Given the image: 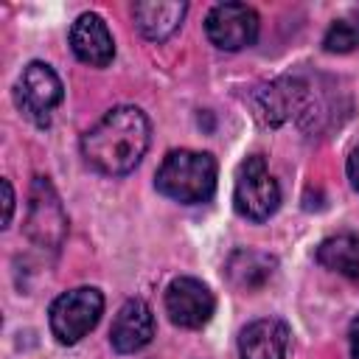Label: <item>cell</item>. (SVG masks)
<instances>
[{"instance_id":"1","label":"cell","mask_w":359,"mask_h":359,"mask_svg":"<svg viewBox=\"0 0 359 359\" xmlns=\"http://www.w3.org/2000/svg\"><path fill=\"white\" fill-rule=\"evenodd\" d=\"M151 137V126L143 109L137 107H115L109 109L84 137L81 154L93 168L109 177L129 174L146 154Z\"/></svg>"},{"instance_id":"2","label":"cell","mask_w":359,"mask_h":359,"mask_svg":"<svg viewBox=\"0 0 359 359\" xmlns=\"http://www.w3.org/2000/svg\"><path fill=\"white\" fill-rule=\"evenodd\" d=\"M157 191L185 205L208 202L216 191V160L208 151H168L157 168Z\"/></svg>"},{"instance_id":"3","label":"cell","mask_w":359,"mask_h":359,"mask_svg":"<svg viewBox=\"0 0 359 359\" xmlns=\"http://www.w3.org/2000/svg\"><path fill=\"white\" fill-rule=\"evenodd\" d=\"M104 311V294L95 286H79L59 294L50 306V331L59 342L73 345L95 328Z\"/></svg>"},{"instance_id":"4","label":"cell","mask_w":359,"mask_h":359,"mask_svg":"<svg viewBox=\"0 0 359 359\" xmlns=\"http://www.w3.org/2000/svg\"><path fill=\"white\" fill-rule=\"evenodd\" d=\"M236 210L252 222L269 219L280 205V188L272 180L266 163L261 154H250L236 174V191H233Z\"/></svg>"},{"instance_id":"5","label":"cell","mask_w":359,"mask_h":359,"mask_svg":"<svg viewBox=\"0 0 359 359\" xmlns=\"http://www.w3.org/2000/svg\"><path fill=\"white\" fill-rule=\"evenodd\" d=\"M25 233L34 244L56 250L62 247L67 236V213L59 202V194L45 177H34L31 194H28V219H25Z\"/></svg>"},{"instance_id":"6","label":"cell","mask_w":359,"mask_h":359,"mask_svg":"<svg viewBox=\"0 0 359 359\" xmlns=\"http://www.w3.org/2000/svg\"><path fill=\"white\" fill-rule=\"evenodd\" d=\"M62 95H65L62 81L50 65H45V62L25 65V70L20 73V81H17V104L31 121L45 126L50 121V112L62 101Z\"/></svg>"},{"instance_id":"7","label":"cell","mask_w":359,"mask_h":359,"mask_svg":"<svg viewBox=\"0 0 359 359\" xmlns=\"http://www.w3.org/2000/svg\"><path fill=\"white\" fill-rule=\"evenodd\" d=\"M208 39L222 50H241L258 36V14L244 3H219L205 20Z\"/></svg>"},{"instance_id":"8","label":"cell","mask_w":359,"mask_h":359,"mask_svg":"<svg viewBox=\"0 0 359 359\" xmlns=\"http://www.w3.org/2000/svg\"><path fill=\"white\" fill-rule=\"evenodd\" d=\"M213 292L196 278H177L165 289V311L180 328H202L213 317Z\"/></svg>"},{"instance_id":"9","label":"cell","mask_w":359,"mask_h":359,"mask_svg":"<svg viewBox=\"0 0 359 359\" xmlns=\"http://www.w3.org/2000/svg\"><path fill=\"white\" fill-rule=\"evenodd\" d=\"M151 337H154V314L149 303H143L140 297L126 300L112 320V331H109L112 348L118 353H135L146 348Z\"/></svg>"},{"instance_id":"10","label":"cell","mask_w":359,"mask_h":359,"mask_svg":"<svg viewBox=\"0 0 359 359\" xmlns=\"http://www.w3.org/2000/svg\"><path fill=\"white\" fill-rule=\"evenodd\" d=\"M70 48L73 53L93 67H107L115 56V42L107 22L98 14H81L70 28Z\"/></svg>"},{"instance_id":"11","label":"cell","mask_w":359,"mask_h":359,"mask_svg":"<svg viewBox=\"0 0 359 359\" xmlns=\"http://www.w3.org/2000/svg\"><path fill=\"white\" fill-rule=\"evenodd\" d=\"M241 359H286L289 325L272 317L250 323L238 337Z\"/></svg>"},{"instance_id":"12","label":"cell","mask_w":359,"mask_h":359,"mask_svg":"<svg viewBox=\"0 0 359 359\" xmlns=\"http://www.w3.org/2000/svg\"><path fill=\"white\" fill-rule=\"evenodd\" d=\"M185 11H188L185 3H135L132 6L137 31L151 42L168 39L180 28Z\"/></svg>"},{"instance_id":"13","label":"cell","mask_w":359,"mask_h":359,"mask_svg":"<svg viewBox=\"0 0 359 359\" xmlns=\"http://www.w3.org/2000/svg\"><path fill=\"white\" fill-rule=\"evenodd\" d=\"M317 261L359 286V233H339L317 247Z\"/></svg>"},{"instance_id":"14","label":"cell","mask_w":359,"mask_h":359,"mask_svg":"<svg viewBox=\"0 0 359 359\" xmlns=\"http://www.w3.org/2000/svg\"><path fill=\"white\" fill-rule=\"evenodd\" d=\"M275 272V258L258 250H236L227 261V275L241 289L264 286Z\"/></svg>"},{"instance_id":"15","label":"cell","mask_w":359,"mask_h":359,"mask_svg":"<svg viewBox=\"0 0 359 359\" xmlns=\"http://www.w3.org/2000/svg\"><path fill=\"white\" fill-rule=\"evenodd\" d=\"M323 45L328 53H348V50L359 48V14H348V17L334 20L325 31Z\"/></svg>"},{"instance_id":"16","label":"cell","mask_w":359,"mask_h":359,"mask_svg":"<svg viewBox=\"0 0 359 359\" xmlns=\"http://www.w3.org/2000/svg\"><path fill=\"white\" fill-rule=\"evenodd\" d=\"M11 213H14V191H11V182L3 180V227H8Z\"/></svg>"},{"instance_id":"17","label":"cell","mask_w":359,"mask_h":359,"mask_svg":"<svg viewBox=\"0 0 359 359\" xmlns=\"http://www.w3.org/2000/svg\"><path fill=\"white\" fill-rule=\"evenodd\" d=\"M348 180H351V185L359 191V149H353L351 157H348Z\"/></svg>"},{"instance_id":"18","label":"cell","mask_w":359,"mask_h":359,"mask_svg":"<svg viewBox=\"0 0 359 359\" xmlns=\"http://www.w3.org/2000/svg\"><path fill=\"white\" fill-rule=\"evenodd\" d=\"M351 353L353 359H359V317L351 323Z\"/></svg>"}]
</instances>
